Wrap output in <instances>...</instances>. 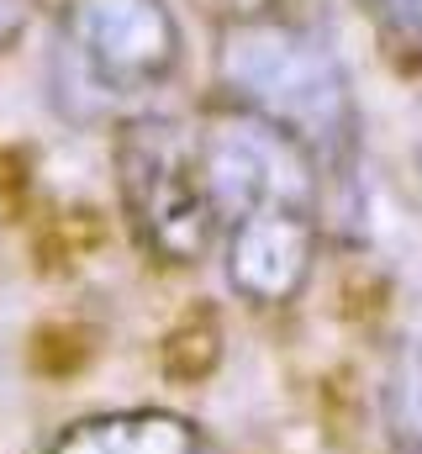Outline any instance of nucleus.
Segmentation results:
<instances>
[{"label": "nucleus", "mask_w": 422, "mask_h": 454, "mask_svg": "<svg viewBox=\"0 0 422 454\" xmlns=\"http://www.w3.org/2000/svg\"><path fill=\"white\" fill-rule=\"evenodd\" d=\"M37 5H43V0H0V53H11V48L21 43V32L32 27Z\"/></svg>", "instance_id": "7"}, {"label": "nucleus", "mask_w": 422, "mask_h": 454, "mask_svg": "<svg viewBox=\"0 0 422 454\" xmlns=\"http://www.w3.org/2000/svg\"><path fill=\"white\" fill-rule=\"evenodd\" d=\"M196 5H201L207 21L232 27V21H248V16H259V11H270V5H280V0H196Z\"/></svg>", "instance_id": "8"}, {"label": "nucleus", "mask_w": 422, "mask_h": 454, "mask_svg": "<svg viewBox=\"0 0 422 454\" xmlns=\"http://www.w3.org/2000/svg\"><path fill=\"white\" fill-rule=\"evenodd\" d=\"M227 280L259 307H280L307 286L316 254V201H270L222 227Z\"/></svg>", "instance_id": "4"}, {"label": "nucleus", "mask_w": 422, "mask_h": 454, "mask_svg": "<svg viewBox=\"0 0 422 454\" xmlns=\"http://www.w3.org/2000/svg\"><path fill=\"white\" fill-rule=\"evenodd\" d=\"M185 37L169 0H64L53 21V101L74 121L143 101L180 74Z\"/></svg>", "instance_id": "2"}, {"label": "nucleus", "mask_w": 422, "mask_h": 454, "mask_svg": "<svg viewBox=\"0 0 422 454\" xmlns=\"http://www.w3.org/2000/svg\"><path fill=\"white\" fill-rule=\"evenodd\" d=\"M375 27L407 48H422V0H364Z\"/></svg>", "instance_id": "6"}, {"label": "nucleus", "mask_w": 422, "mask_h": 454, "mask_svg": "<svg viewBox=\"0 0 422 454\" xmlns=\"http://www.w3.org/2000/svg\"><path fill=\"white\" fill-rule=\"evenodd\" d=\"M116 175H121V207L159 264L207 259L222 217L207 185L201 137L191 127L169 116L127 121L116 137Z\"/></svg>", "instance_id": "3"}, {"label": "nucleus", "mask_w": 422, "mask_h": 454, "mask_svg": "<svg viewBox=\"0 0 422 454\" xmlns=\"http://www.w3.org/2000/svg\"><path fill=\"white\" fill-rule=\"evenodd\" d=\"M222 106L248 112L301 143L316 164H348L354 153V90L338 48L291 0L216 27Z\"/></svg>", "instance_id": "1"}, {"label": "nucleus", "mask_w": 422, "mask_h": 454, "mask_svg": "<svg viewBox=\"0 0 422 454\" xmlns=\"http://www.w3.org/2000/svg\"><path fill=\"white\" fill-rule=\"evenodd\" d=\"M386 434L396 454H422V343L396 359L386 380Z\"/></svg>", "instance_id": "5"}]
</instances>
